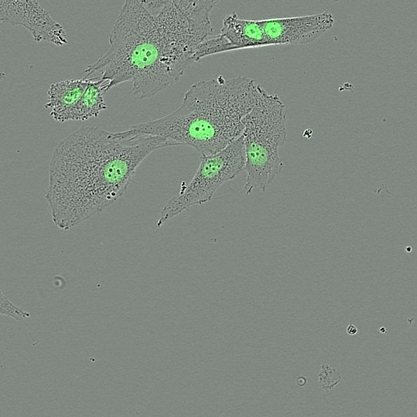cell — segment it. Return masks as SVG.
Wrapping results in <instances>:
<instances>
[{
	"label": "cell",
	"mask_w": 417,
	"mask_h": 417,
	"mask_svg": "<svg viewBox=\"0 0 417 417\" xmlns=\"http://www.w3.org/2000/svg\"><path fill=\"white\" fill-rule=\"evenodd\" d=\"M91 82V78L62 80L50 85L47 91L46 109H50L49 115L53 118L72 107L82 96Z\"/></svg>",
	"instance_id": "9"
},
{
	"label": "cell",
	"mask_w": 417,
	"mask_h": 417,
	"mask_svg": "<svg viewBox=\"0 0 417 417\" xmlns=\"http://www.w3.org/2000/svg\"><path fill=\"white\" fill-rule=\"evenodd\" d=\"M0 19L26 28L36 42L48 41L57 46L67 43L63 27L38 2L29 0H1Z\"/></svg>",
	"instance_id": "7"
},
{
	"label": "cell",
	"mask_w": 417,
	"mask_h": 417,
	"mask_svg": "<svg viewBox=\"0 0 417 417\" xmlns=\"http://www.w3.org/2000/svg\"><path fill=\"white\" fill-rule=\"evenodd\" d=\"M0 314L10 317L16 321H22L30 317V314L14 305L4 294L1 289Z\"/></svg>",
	"instance_id": "11"
},
{
	"label": "cell",
	"mask_w": 417,
	"mask_h": 417,
	"mask_svg": "<svg viewBox=\"0 0 417 417\" xmlns=\"http://www.w3.org/2000/svg\"><path fill=\"white\" fill-rule=\"evenodd\" d=\"M169 146L160 137L82 126L55 147L46 199L53 224L68 230L100 213L126 191L142 162Z\"/></svg>",
	"instance_id": "2"
},
{
	"label": "cell",
	"mask_w": 417,
	"mask_h": 417,
	"mask_svg": "<svg viewBox=\"0 0 417 417\" xmlns=\"http://www.w3.org/2000/svg\"><path fill=\"white\" fill-rule=\"evenodd\" d=\"M346 332L350 336L355 335L357 333V328L355 325L350 323L346 328Z\"/></svg>",
	"instance_id": "12"
},
{
	"label": "cell",
	"mask_w": 417,
	"mask_h": 417,
	"mask_svg": "<svg viewBox=\"0 0 417 417\" xmlns=\"http://www.w3.org/2000/svg\"><path fill=\"white\" fill-rule=\"evenodd\" d=\"M297 385L300 387H303L307 383V378L305 376H299L296 379Z\"/></svg>",
	"instance_id": "13"
},
{
	"label": "cell",
	"mask_w": 417,
	"mask_h": 417,
	"mask_svg": "<svg viewBox=\"0 0 417 417\" xmlns=\"http://www.w3.org/2000/svg\"><path fill=\"white\" fill-rule=\"evenodd\" d=\"M245 165L242 135L220 151L202 156L191 182L163 206L155 228H160L168 220L192 206L210 201L223 184L234 179L245 170Z\"/></svg>",
	"instance_id": "5"
},
{
	"label": "cell",
	"mask_w": 417,
	"mask_h": 417,
	"mask_svg": "<svg viewBox=\"0 0 417 417\" xmlns=\"http://www.w3.org/2000/svg\"><path fill=\"white\" fill-rule=\"evenodd\" d=\"M285 122L283 102L277 95L264 89L243 121L246 195L256 189L265 192L280 174L283 163L279 156V148L287 137Z\"/></svg>",
	"instance_id": "4"
},
{
	"label": "cell",
	"mask_w": 417,
	"mask_h": 417,
	"mask_svg": "<svg viewBox=\"0 0 417 417\" xmlns=\"http://www.w3.org/2000/svg\"><path fill=\"white\" fill-rule=\"evenodd\" d=\"M379 331H380L381 333L385 334V332H386V329H385V327H383H383H380V329H379Z\"/></svg>",
	"instance_id": "14"
},
{
	"label": "cell",
	"mask_w": 417,
	"mask_h": 417,
	"mask_svg": "<svg viewBox=\"0 0 417 417\" xmlns=\"http://www.w3.org/2000/svg\"><path fill=\"white\" fill-rule=\"evenodd\" d=\"M334 18L329 12L259 20L266 46L308 44L332 28Z\"/></svg>",
	"instance_id": "6"
},
{
	"label": "cell",
	"mask_w": 417,
	"mask_h": 417,
	"mask_svg": "<svg viewBox=\"0 0 417 417\" xmlns=\"http://www.w3.org/2000/svg\"><path fill=\"white\" fill-rule=\"evenodd\" d=\"M317 378L321 388L329 391L339 383L341 380V374L336 367L322 364L320 365Z\"/></svg>",
	"instance_id": "10"
},
{
	"label": "cell",
	"mask_w": 417,
	"mask_h": 417,
	"mask_svg": "<svg viewBox=\"0 0 417 417\" xmlns=\"http://www.w3.org/2000/svg\"><path fill=\"white\" fill-rule=\"evenodd\" d=\"M214 0H127L109 34V47L85 69L109 81V89L130 81L137 99L175 83L212 36Z\"/></svg>",
	"instance_id": "1"
},
{
	"label": "cell",
	"mask_w": 417,
	"mask_h": 417,
	"mask_svg": "<svg viewBox=\"0 0 417 417\" xmlns=\"http://www.w3.org/2000/svg\"><path fill=\"white\" fill-rule=\"evenodd\" d=\"M263 90L244 76L201 80L191 85L173 112L124 131L162 137L169 146H191L200 157L212 155L242 135L243 121Z\"/></svg>",
	"instance_id": "3"
},
{
	"label": "cell",
	"mask_w": 417,
	"mask_h": 417,
	"mask_svg": "<svg viewBox=\"0 0 417 417\" xmlns=\"http://www.w3.org/2000/svg\"><path fill=\"white\" fill-rule=\"evenodd\" d=\"M91 82L81 98L70 108L56 116L53 119L63 123L67 121H87L97 117L107 109L105 93L109 90V81L100 76L90 77Z\"/></svg>",
	"instance_id": "8"
}]
</instances>
